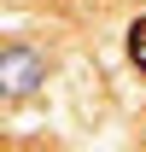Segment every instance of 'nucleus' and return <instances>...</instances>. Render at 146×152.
<instances>
[{
    "label": "nucleus",
    "instance_id": "1",
    "mask_svg": "<svg viewBox=\"0 0 146 152\" xmlns=\"http://www.w3.org/2000/svg\"><path fill=\"white\" fill-rule=\"evenodd\" d=\"M0 70H6V88H12V94H29V88H35V70H41V64L23 53V47H12V53L0 58Z\"/></svg>",
    "mask_w": 146,
    "mask_h": 152
},
{
    "label": "nucleus",
    "instance_id": "2",
    "mask_svg": "<svg viewBox=\"0 0 146 152\" xmlns=\"http://www.w3.org/2000/svg\"><path fill=\"white\" fill-rule=\"evenodd\" d=\"M128 64H134V70H146V18L128 23Z\"/></svg>",
    "mask_w": 146,
    "mask_h": 152
}]
</instances>
